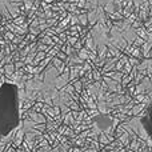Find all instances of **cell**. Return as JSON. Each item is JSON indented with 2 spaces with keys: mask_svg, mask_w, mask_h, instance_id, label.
Instances as JSON below:
<instances>
[{
  "mask_svg": "<svg viewBox=\"0 0 152 152\" xmlns=\"http://www.w3.org/2000/svg\"><path fill=\"white\" fill-rule=\"evenodd\" d=\"M95 123H96L97 128L100 131L108 132L111 128H112V119L110 118L108 115H99L95 118Z\"/></svg>",
  "mask_w": 152,
  "mask_h": 152,
  "instance_id": "7a4b0ae2",
  "label": "cell"
},
{
  "mask_svg": "<svg viewBox=\"0 0 152 152\" xmlns=\"http://www.w3.org/2000/svg\"><path fill=\"white\" fill-rule=\"evenodd\" d=\"M20 126L19 89L13 83L0 86V142Z\"/></svg>",
  "mask_w": 152,
  "mask_h": 152,
  "instance_id": "6da1fadb",
  "label": "cell"
}]
</instances>
